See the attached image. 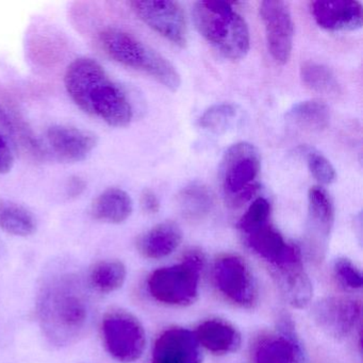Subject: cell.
I'll return each instance as SVG.
<instances>
[{
    "label": "cell",
    "instance_id": "obj_1",
    "mask_svg": "<svg viewBox=\"0 0 363 363\" xmlns=\"http://www.w3.org/2000/svg\"><path fill=\"white\" fill-rule=\"evenodd\" d=\"M90 295L73 274L56 276L44 286L38 301V316L50 343L65 346L84 335L91 320Z\"/></svg>",
    "mask_w": 363,
    "mask_h": 363
},
{
    "label": "cell",
    "instance_id": "obj_2",
    "mask_svg": "<svg viewBox=\"0 0 363 363\" xmlns=\"http://www.w3.org/2000/svg\"><path fill=\"white\" fill-rule=\"evenodd\" d=\"M65 86L79 109L109 126L122 128L133 121L128 97L94 59L74 60L65 72Z\"/></svg>",
    "mask_w": 363,
    "mask_h": 363
},
{
    "label": "cell",
    "instance_id": "obj_3",
    "mask_svg": "<svg viewBox=\"0 0 363 363\" xmlns=\"http://www.w3.org/2000/svg\"><path fill=\"white\" fill-rule=\"evenodd\" d=\"M192 13L199 33L225 58H245L250 48V30L233 4L222 0L199 1Z\"/></svg>",
    "mask_w": 363,
    "mask_h": 363
},
{
    "label": "cell",
    "instance_id": "obj_4",
    "mask_svg": "<svg viewBox=\"0 0 363 363\" xmlns=\"http://www.w3.org/2000/svg\"><path fill=\"white\" fill-rule=\"evenodd\" d=\"M99 41L104 52L116 62L145 73L172 92L182 86V78L175 67L135 35L110 27L99 33Z\"/></svg>",
    "mask_w": 363,
    "mask_h": 363
},
{
    "label": "cell",
    "instance_id": "obj_5",
    "mask_svg": "<svg viewBox=\"0 0 363 363\" xmlns=\"http://www.w3.org/2000/svg\"><path fill=\"white\" fill-rule=\"evenodd\" d=\"M203 259L199 252L186 255L182 263L157 269L150 275L147 286L152 296L169 305L186 306L199 295V278Z\"/></svg>",
    "mask_w": 363,
    "mask_h": 363
},
{
    "label": "cell",
    "instance_id": "obj_6",
    "mask_svg": "<svg viewBox=\"0 0 363 363\" xmlns=\"http://www.w3.org/2000/svg\"><path fill=\"white\" fill-rule=\"evenodd\" d=\"M260 167V155L252 144L241 142L229 147L222 164L223 190L229 206L241 207L256 194Z\"/></svg>",
    "mask_w": 363,
    "mask_h": 363
},
{
    "label": "cell",
    "instance_id": "obj_7",
    "mask_svg": "<svg viewBox=\"0 0 363 363\" xmlns=\"http://www.w3.org/2000/svg\"><path fill=\"white\" fill-rule=\"evenodd\" d=\"M101 333L108 352L121 362H135L145 350V330L140 320L128 312L114 310L106 314Z\"/></svg>",
    "mask_w": 363,
    "mask_h": 363
},
{
    "label": "cell",
    "instance_id": "obj_8",
    "mask_svg": "<svg viewBox=\"0 0 363 363\" xmlns=\"http://www.w3.org/2000/svg\"><path fill=\"white\" fill-rule=\"evenodd\" d=\"M133 11L146 25L175 45L184 48L188 43L186 16L179 4L169 0L131 1Z\"/></svg>",
    "mask_w": 363,
    "mask_h": 363
},
{
    "label": "cell",
    "instance_id": "obj_9",
    "mask_svg": "<svg viewBox=\"0 0 363 363\" xmlns=\"http://www.w3.org/2000/svg\"><path fill=\"white\" fill-rule=\"evenodd\" d=\"M260 16L265 28L267 50L278 65L290 60L294 39V23L284 1L267 0L260 4Z\"/></svg>",
    "mask_w": 363,
    "mask_h": 363
},
{
    "label": "cell",
    "instance_id": "obj_10",
    "mask_svg": "<svg viewBox=\"0 0 363 363\" xmlns=\"http://www.w3.org/2000/svg\"><path fill=\"white\" fill-rule=\"evenodd\" d=\"M311 315L323 333L335 339H345L360 322L361 303L346 297H324L314 303Z\"/></svg>",
    "mask_w": 363,
    "mask_h": 363
},
{
    "label": "cell",
    "instance_id": "obj_11",
    "mask_svg": "<svg viewBox=\"0 0 363 363\" xmlns=\"http://www.w3.org/2000/svg\"><path fill=\"white\" fill-rule=\"evenodd\" d=\"M213 276L218 290L237 305L250 307L256 301L254 276L240 257L225 256L218 259L214 265Z\"/></svg>",
    "mask_w": 363,
    "mask_h": 363
},
{
    "label": "cell",
    "instance_id": "obj_12",
    "mask_svg": "<svg viewBox=\"0 0 363 363\" xmlns=\"http://www.w3.org/2000/svg\"><path fill=\"white\" fill-rule=\"evenodd\" d=\"M333 222L335 208L330 196L320 186H312L308 193L307 242L314 258L324 256Z\"/></svg>",
    "mask_w": 363,
    "mask_h": 363
},
{
    "label": "cell",
    "instance_id": "obj_13",
    "mask_svg": "<svg viewBox=\"0 0 363 363\" xmlns=\"http://www.w3.org/2000/svg\"><path fill=\"white\" fill-rule=\"evenodd\" d=\"M246 235L250 247L273 265L274 269L301 262L299 248L288 243L281 233L269 223Z\"/></svg>",
    "mask_w": 363,
    "mask_h": 363
},
{
    "label": "cell",
    "instance_id": "obj_14",
    "mask_svg": "<svg viewBox=\"0 0 363 363\" xmlns=\"http://www.w3.org/2000/svg\"><path fill=\"white\" fill-rule=\"evenodd\" d=\"M279 335L263 339L255 352L256 363H303L305 354L295 331L286 316L279 323Z\"/></svg>",
    "mask_w": 363,
    "mask_h": 363
},
{
    "label": "cell",
    "instance_id": "obj_15",
    "mask_svg": "<svg viewBox=\"0 0 363 363\" xmlns=\"http://www.w3.org/2000/svg\"><path fill=\"white\" fill-rule=\"evenodd\" d=\"M152 361L160 363H201L203 352L196 335L184 328L164 331L155 344Z\"/></svg>",
    "mask_w": 363,
    "mask_h": 363
},
{
    "label": "cell",
    "instance_id": "obj_16",
    "mask_svg": "<svg viewBox=\"0 0 363 363\" xmlns=\"http://www.w3.org/2000/svg\"><path fill=\"white\" fill-rule=\"evenodd\" d=\"M48 140L55 154L67 162L86 160L99 143V138L91 131L61 125L48 128Z\"/></svg>",
    "mask_w": 363,
    "mask_h": 363
},
{
    "label": "cell",
    "instance_id": "obj_17",
    "mask_svg": "<svg viewBox=\"0 0 363 363\" xmlns=\"http://www.w3.org/2000/svg\"><path fill=\"white\" fill-rule=\"evenodd\" d=\"M311 13L320 28L329 31H354L362 27V5L352 0L313 1Z\"/></svg>",
    "mask_w": 363,
    "mask_h": 363
},
{
    "label": "cell",
    "instance_id": "obj_18",
    "mask_svg": "<svg viewBox=\"0 0 363 363\" xmlns=\"http://www.w3.org/2000/svg\"><path fill=\"white\" fill-rule=\"evenodd\" d=\"M274 269L280 292L286 301L297 309L307 307L313 295V286L301 262Z\"/></svg>",
    "mask_w": 363,
    "mask_h": 363
},
{
    "label": "cell",
    "instance_id": "obj_19",
    "mask_svg": "<svg viewBox=\"0 0 363 363\" xmlns=\"http://www.w3.org/2000/svg\"><path fill=\"white\" fill-rule=\"evenodd\" d=\"M182 231L176 223L163 222L138 239L137 247L148 259H161L173 254L182 243Z\"/></svg>",
    "mask_w": 363,
    "mask_h": 363
},
{
    "label": "cell",
    "instance_id": "obj_20",
    "mask_svg": "<svg viewBox=\"0 0 363 363\" xmlns=\"http://www.w3.org/2000/svg\"><path fill=\"white\" fill-rule=\"evenodd\" d=\"M133 205L130 195L120 188H109L93 201L91 214L99 222L122 224L130 218Z\"/></svg>",
    "mask_w": 363,
    "mask_h": 363
},
{
    "label": "cell",
    "instance_id": "obj_21",
    "mask_svg": "<svg viewBox=\"0 0 363 363\" xmlns=\"http://www.w3.org/2000/svg\"><path fill=\"white\" fill-rule=\"evenodd\" d=\"M196 337L201 345L214 354L237 352L242 343L241 333L220 320H206L199 325Z\"/></svg>",
    "mask_w": 363,
    "mask_h": 363
},
{
    "label": "cell",
    "instance_id": "obj_22",
    "mask_svg": "<svg viewBox=\"0 0 363 363\" xmlns=\"http://www.w3.org/2000/svg\"><path fill=\"white\" fill-rule=\"evenodd\" d=\"M286 120L303 130L320 131L329 126L330 111L323 101H301L289 110Z\"/></svg>",
    "mask_w": 363,
    "mask_h": 363
},
{
    "label": "cell",
    "instance_id": "obj_23",
    "mask_svg": "<svg viewBox=\"0 0 363 363\" xmlns=\"http://www.w3.org/2000/svg\"><path fill=\"white\" fill-rule=\"evenodd\" d=\"M0 229L14 237H30L37 231V220L22 205L0 201Z\"/></svg>",
    "mask_w": 363,
    "mask_h": 363
},
{
    "label": "cell",
    "instance_id": "obj_24",
    "mask_svg": "<svg viewBox=\"0 0 363 363\" xmlns=\"http://www.w3.org/2000/svg\"><path fill=\"white\" fill-rule=\"evenodd\" d=\"M177 203L184 218L201 220L211 212L214 205L213 195L207 186L195 182L178 194Z\"/></svg>",
    "mask_w": 363,
    "mask_h": 363
},
{
    "label": "cell",
    "instance_id": "obj_25",
    "mask_svg": "<svg viewBox=\"0 0 363 363\" xmlns=\"http://www.w3.org/2000/svg\"><path fill=\"white\" fill-rule=\"evenodd\" d=\"M127 277L124 263L118 260L99 261L91 269L90 281L101 293L120 290Z\"/></svg>",
    "mask_w": 363,
    "mask_h": 363
},
{
    "label": "cell",
    "instance_id": "obj_26",
    "mask_svg": "<svg viewBox=\"0 0 363 363\" xmlns=\"http://www.w3.org/2000/svg\"><path fill=\"white\" fill-rule=\"evenodd\" d=\"M301 77L310 90L325 95H337L340 86L337 78L329 67L320 63H303L301 67Z\"/></svg>",
    "mask_w": 363,
    "mask_h": 363
},
{
    "label": "cell",
    "instance_id": "obj_27",
    "mask_svg": "<svg viewBox=\"0 0 363 363\" xmlns=\"http://www.w3.org/2000/svg\"><path fill=\"white\" fill-rule=\"evenodd\" d=\"M238 110L231 104L214 105L203 112L199 118V126L214 133H222L233 126Z\"/></svg>",
    "mask_w": 363,
    "mask_h": 363
},
{
    "label": "cell",
    "instance_id": "obj_28",
    "mask_svg": "<svg viewBox=\"0 0 363 363\" xmlns=\"http://www.w3.org/2000/svg\"><path fill=\"white\" fill-rule=\"evenodd\" d=\"M269 216H271V203L267 199L259 197L252 201L247 211L240 218L238 228L247 235L259 227L267 224Z\"/></svg>",
    "mask_w": 363,
    "mask_h": 363
},
{
    "label": "cell",
    "instance_id": "obj_29",
    "mask_svg": "<svg viewBox=\"0 0 363 363\" xmlns=\"http://www.w3.org/2000/svg\"><path fill=\"white\" fill-rule=\"evenodd\" d=\"M333 272L344 288L350 289V290H358L362 288V274L350 259H337L333 264Z\"/></svg>",
    "mask_w": 363,
    "mask_h": 363
},
{
    "label": "cell",
    "instance_id": "obj_30",
    "mask_svg": "<svg viewBox=\"0 0 363 363\" xmlns=\"http://www.w3.org/2000/svg\"><path fill=\"white\" fill-rule=\"evenodd\" d=\"M307 163L310 173L320 184L328 186L337 178L335 167L330 161L318 152H307Z\"/></svg>",
    "mask_w": 363,
    "mask_h": 363
},
{
    "label": "cell",
    "instance_id": "obj_31",
    "mask_svg": "<svg viewBox=\"0 0 363 363\" xmlns=\"http://www.w3.org/2000/svg\"><path fill=\"white\" fill-rule=\"evenodd\" d=\"M14 167V156L7 141L0 135V174H8Z\"/></svg>",
    "mask_w": 363,
    "mask_h": 363
},
{
    "label": "cell",
    "instance_id": "obj_32",
    "mask_svg": "<svg viewBox=\"0 0 363 363\" xmlns=\"http://www.w3.org/2000/svg\"><path fill=\"white\" fill-rule=\"evenodd\" d=\"M141 206L146 213L156 214L160 209L158 197L152 190L143 191L141 195Z\"/></svg>",
    "mask_w": 363,
    "mask_h": 363
},
{
    "label": "cell",
    "instance_id": "obj_33",
    "mask_svg": "<svg viewBox=\"0 0 363 363\" xmlns=\"http://www.w3.org/2000/svg\"><path fill=\"white\" fill-rule=\"evenodd\" d=\"M86 190V182L79 177H72L67 186V195L69 197H78Z\"/></svg>",
    "mask_w": 363,
    "mask_h": 363
},
{
    "label": "cell",
    "instance_id": "obj_34",
    "mask_svg": "<svg viewBox=\"0 0 363 363\" xmlns=\"http://www.w3.org/2000/svg\"><path fill=\"white\" fill-rule=\"evenodd\" d=\"M152 363H160V362H157V361H152Z\"/></svg>",
    "mask_w": 363,
    "mask_h": 363
}]
</instances>
